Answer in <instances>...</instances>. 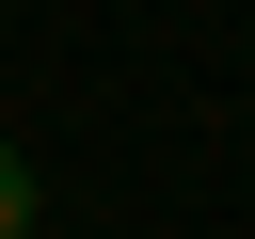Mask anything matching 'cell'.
Segmentation results:
<instances>
[{
    "instance_id": "cell-1",
    "label": "cell",
    "mask_w": 255,
    "mask_h": 239,
    "mask_svg": "<svg viewBox=\"0 0 255 239\" xmlns=\"http://www.w3.org/2000/svg\"><path fill=\"white\" fill-rule=\"evenodd\" d=\"M32 207H48V191H32V159L0 143V239H32Z\"/></svg>"
}]
</instances>
